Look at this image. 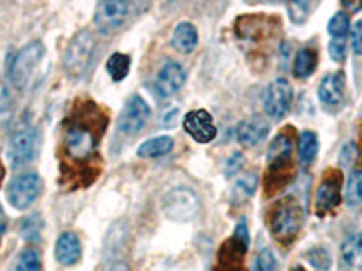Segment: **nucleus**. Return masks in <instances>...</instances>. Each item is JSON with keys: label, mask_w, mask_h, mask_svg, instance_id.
Masks as SVG:
<instances>
[{"label": "nucleus", "mask_w": 362, "mask_h": 271, "mask_svg": "<svg viewBox=\"0 0 362 271\" xmlns=\"http://www.w3.org/2000/svg\"><path fill=\"white\" fill-rule=\"evenodd\" d=\"M305 221V212L303 206L293 198L281 199L279 203L272 206L270 215H268V224H270L272 235L283 244L292 243L299 234L300 226Z\"/></svg>", "instance_id": "f257e3e1"}, {"label": "nucleus", "mask_w": 362, "mask_h": 271, "mask_svg": "<svg viewBox=\"0 0 362 271\" xmlns=\"http://www.w3.org/2000/svg\"><path fill=\"white\" fill-rule=\"evenodd\" d=\"M98 125L87 118L73 119L64 132V148L66 154L74 161H83L95 152L98 143Z\"/></svg>", "instance_id": "f03ea898"}, {"label": "nucleus", "mask_w": 362, "mask_h": 271, "mask_svg": "<svg viewBox=\"0 0 362 271\" xmlns=\"http://www.w3.org/2000/svg\"><path fill=\"white\" fill-rule=\"evenodd\" d=\"M45 54V47L40 40H33L25 44L8 66V78L9 83L17 90H24L29 85L33 73L40 66L42 58Z\"/></svg>", "instance_id": "7ed1b4c3"}, {"label": "nucleus", "mask_w": 362, "mask_h": 271, "mask_svg": "<svg viewBox=\"0 0 362 271\" xmlns=\"http://www.w3.org/2000/svg\"><path fill=\"white\" fill-rule=\"evenodd\" d=\"M96 53V40L89 31H78L64 51V69L73 78H82L93 64Z\"/></svg>", "instance_id": "20e7f679"}, {"label": "nucleus", "mask_w": 362, "mask_h": 271, "mask_svg": "<svg viewBox=\"0 0 362 271\" xmlns=\"http://www.w3.org/2000/svg\"><path fill=\"white\" fill-rule=\"evenodd\" d=\"M40 152V134L35 127H22L11 136L8 145V161L13 169L33 163Z\"/></svg>", "instance_id": "39448f33"}, {"label": "nucleus", "mask_w": 362, "mask_h": 271, "mask_svg": "<svg viewBox=\"0 0 362 271\" xmlns=\"http://www.w3.org/2000/svg\"><path fill=\"white\" fill-rule=\"evenodd\" d=\"M161 210L173 221H192L199 212V199L190 188H173L161 198Z\"/></svg>", "instance_id": "423d86ee"}, {"label": "nucleus", "mask_w": 362, "mask_h": 271, "mask_svg": "<svg viewBox=\"0 0 362 271\" xmlns=\"http://www.w3.org/2000/svg\"><path fill=\"white\" fill-rule=\"evenodd\" d=\"M132 9H134L132 2H125V0H103V2L96 6L93 22H95L96 29L102 35L115 33L116 29H119L125 24Z\"/></svg>", "instance_id": "0eeeda50"}, {"label": "nucleus", "mask_w": 362, "mask_h": 271, "mask_svg": "<svg viewBox=\"0 0 362 271\" xmlns=\"http://www.w3.org/2000/svg\"><path fill=\"white\" fill-rule=\"evenodd\" d=\"M42 179L38 174L25 172L13 177L8 185V201L15 210H25L38 199Z\"/></svg>", "instance_id": "6e6552de"}, {"label": "nucleus", "mask_w": 362, "mask_h": 271, "mask_svg": "<svg viewBox=\"0 0 362 271\" xmlns=\"http://www.w3.org/2000/svg\"><path fill=\"white\" fill-rule=\"evenodd\" d=\"M292 138L286 132H281L272 140L267 152L268 177H272V181H276L277 177H283L284 183L288 181L290 174L286 170L292 167Z\"/></svg>", "instance_id": "1a4fd4ad"}, {"label": "nucleus", "mask_w": 362, "mask_h": 271, "mask_svg": "<svg viewBox=\"0 0 362 271\" xmlns=\"http://www.w3.org/2000/svg\"><path fill=\"white\" fill-rule=\"evenodd\" d=\"M293 102V89L286 78H277L267 87L263 96L264 112L272 119H281L288 114Z\"/></svg>", "instance_id": "9d476101"}, {"label": "nucleus", "mask_w": 362, "mask_h": 271, "mask_svg": "<svg viewBox=\"0 0 362 271\" xmlns=\"http://www.w3.org/2000/svg\"><path fill=\"white\" fill-rule=\"evenodd\" d=\"M151 118V107L140 95H132L125 102L118 118V132L125 136H134L147 125Z\"/></svg>", "instance_id": "9b49d317"}, {"label": "nucleus", "mask_w": 362, "mask_h": 271, "mask_svg": "<svg viewBox=\"0 0 362 271\" xmlns=\"http://www.w3.org/2000/svg\"><path fill=\"white\" fill-rule=\"evenodd\" d=\"M341 188H342L341 172H339V170H328L315 193L317 214L325 215L341 205Z\"/></svg>", "instance_id": "f8f14e48"}, {"label": "nucleus", "mask_w": 362, "mask_h": 271, "mask_svg": "<svg viewBox=\"0 0 362 271\" xmlns=\"http://www.w3.org/2000/svg\"><path fill=\"white\" fill-rule=\"evenodd\" d=\"M187 74L185 69L181 67V64L177 62H165L163 67L160 69L156 76V82H154V89H156V95L160 98H170L176 92H180V89L185 85Z\"/></svg>", "instance_id": "ddd939ff"}, {"label": "nucleus", "mask_w": 362, "mask_h": 271, "mask_svg": "<svg viewBox=\"0 0 362 271\" xmlns=\"http://www.w3.org/2000/svg\"><path fill=\"white\" fill-rule=\"evenodd\" d=\"M183 128L198 143H210L216 138V134H218L214 121H212V116L206 111H203V109L187 112L185 118H183Z\"/></svg>", "instance_id": "4468645a"}, {"label": "nucleus", "mask_w": 362, "mask_h": 271, "mask_svg": "<svg viewBox=\"0 0 362 271\" xmlns=\"http://www.w3.org/2000/svg\"><path fill=\"white\" fill-rule=\"evenodd\" d=\"M319 100L325 103L326 107H339L344 102L346 95V76L342 71H335V73L326 74L325 78L319 83L317 89Z\"/></svg>", "instance_id": "2eb2a0df"}, {"label": "nucleus", "mask_w": 362, "mask_h": 271, "mask_svg": "<svg viewBox=\"0 0 362 271\" xmlns=\"http://www.w3.org/2000/svg\"><path fill=\"white\" fill-rule=\"evenodd\" d=\"M268 132H270V124L267 119L261 118V116H250L238 125L235 136L243 147H255V145L267 140Z\"/></svg>", "instance_id": "dca6fc26"}, {"label": "nucleus", "mask_w": 362, "mask_h": 271, "mask_svg": "<svg viewBox=\"0 0 362 271\" xmlns=\"http://www.w3.org/2000/svg\"><path fill=\"white\" fill-rule=\"evenodd\" d=\"M54 257L62 266H74L82 257V243L78 235L73 231H66L58 237L54 246Z\"/></svg>", "instance_id": "f3484780"}, {"label": "nucleus", "mask_w": 362, "mask_h": 271, "mask_svg": "<svg viewBox=\"0 0 362 271\" xmlns=\"http://www.w3.org/2000/svg\"><path fill=\"white\" fill-rule=\"evenodd\" d=\"M198 29L190 22H180L174 28L173 33V47L180 53H192L198 47Z\"/></svg>", "instance_id": "a211bd4d"}, {"label": "nucleus", "mask_w": 362, "mask_h": 271, "mask_svg": "<svg viewBox=\"0 0 362 271\" xmlns=\"http://www.w3.org/2000/svg\"><path fill=\"white\" fill-rule=\"evenodd\" d=\"M174 148V140L170 136H156V138H151V140L144 141V143L138 147L136 154L145 159H154V157H163L169 152H173Z\"/></svg>", "instance_id": "6ab92c4d"}, {"label": "nucleus", "mask_w": 362, "mask_h": 271, "mask_svg": "<svg viewBox=\"0 0 362 271\" xmlns=\"http://www.w3.org/2000/svg\"><path fill=\"white\" fill-rule=\"evenodd\" d=\"M317 67V53L310 47H303L299 49V53L296 54V60H293V74L297 78H308L312 76L313 71Z\"/></svg>", "instance_id": "aec40b11"}, {"label": "nucleus", "mask_w": 362, "mask_h": 271, "mask_svg": "<svg viewBox=\"0 0 362 271\" xmlns=\"http://www.w3.org/2000/svg\"><path fill=\"white\" fill-rule=\"evenodd\" d=\"M319 152V138L315 132L303 131L299 136V159L303 164H312Z\"/></svg>", "instance_id": "412c9836"}, {"label": "nucleus", "mask_w": 362, "mask_h": 271, "mask_svg": "<svg viewBox=\"0 0 362 271\" xmlns=\"http://www.w3.org/2000/svg\"><path fill=\"white\" fill-rule=\"evenodd\" d=\"M346 205L350 208H357L362 205V169L354 170L348 177L346 183V192H344Z\"/></svg>", "instance_id": "4be33fe9"}, {"label": "nucleus", "mask_w": 362, "mask_h": 271, "mask_svg": "<svg viewBox=\"0 0 362 271\" xmlns=\"http://www.w3.org/2000/svg\"><path fill=\"white\" fill-rule=\"evenodd\" d=\"M131 71V56L124 53H115L107 60V73L115 82H122L127 78Z\"/></svg>", "instance_id": "5701e85b"}, {"label": "nucleus", "mask_w": 362, "mask_h": 271, "mask_svg": "<svg viewBox=\"0 0 362 271\" xmlns=\"http://www.w3.org/2000/svg\"><path fill=\"white\" fill-rule=\"evenodd\" d=\"M255 186H257V177L254 174H245L232 186V198H234L235 203H243L245 199L254 195Z\"/></svg>", "instance_id": "b1692460"}, {"label": "nucleus", "mask_w": 362, "mask_h": 271, "mask_svg": "<svg viewBox=\"0 0 362 271\" xmlns=\"http://www.w3.org/2000/svg\"><path fill=\"white\" fill-rule=\"evenodd\" d=\"M15 271H42V255L37 248H24L18 253Z\"/></svg>", "instance_id": "393cba45"}, {"label": "nucleus", "mask_w": 362, "mask_h": 271, "mask_svg": "<svg viewBox=\"0 0 362 271\" xmlns=\"http://www.w3.org/2000/svg\"><path fill=\"white\" fill-rule=\"evenodd\" d=\"M362 253V234H354L346 239L341 246L342 260L346 266H354Z\"/></svg>", "instance_id": "a878e982"}, {"label": "nucleus", "mask_w": 362, "mask_h": 271, "mask_svg": "<svg viewBox=\"0 0 362 271\" xmlns=\"http://www.w3.org/2000/svg\"><path fill=\"white\" fill-rule=\"evenodd\" d=\"M350 31V17L348 13L337 11L328 22V33L332 35V40H344Z\"/></svg>", "instance_id": "bb28decb"}, {"label": "nucleus", "mask_w": 362, "mask_h": 271, "mask_svg": "<svg viewBox=\"0 0 362 271\" xmlns=\"http://www.w3.org/2000/svg\"><path fill=\"white\" fill-rule=\"evenodd\" d=\"M305 257L306 260L319 271H328L329 266H332V257H329L328 250H325V248L321 246L308 250Z\"/></svg>", "instance_id": "cd10ccee"}, {"label": "nucleus", "mask_w": 362, "mask_h": 271, "mask_svg": "<svg viewBox=\"0 0 362 271\" xmlns=\"http://www.w3.org/2000/svg\"><path fill=\"white\" fill-rule=\"evenodd\" d=\"M40 231H42V219L40 215H29L25 217L24 221L21 222V234L22 237L28 239V241H37L40 239Z\"/></svg>", "instance_id": "c85d7f7f"}, {"label": "nucleus", "mask_w": 362, "mask_h": 271, "mask_svg": "<svg viewBox=\"0 0 362 271\" xmlns=\"http://www.w3.org/2000/svg\"><path fill=\"white\" fill-rule=\"evenodd\" d=\"M252 271H276V257L270 248H263L252 260Z\"/></svg>", "instance_id": "c756f323"}, {"label": "nucleus", "mask_w": 362, "mask_h": 271, "mask_svg": "<svg viewBox=\"0 0 362 271\" xmlns=\"http://www.w3.org/2000/svg\"><path fill=\"white\" fill-rule=\"evenodd\" d=\"M286 9H288V15H290V20L293 24H303L306 20L310 13V4L308 2H288L286 4Z\"/></svg>", "instance_id": "7c9ffc66"}, {"label": "nucleus", "mask_w": 362, "mask_h": 271, "mask_svg": "<svg viewBox=\"0 0 362 271\" xmlns=\"http://www.w3.org/2000/svg\"><path fill=\"white\" fill-rule=\"evenodd\" d=\"M232 239H234L235 243L241 244L243 248H248L250 246V235H248V226H247V221H241L238 222V226H235L234 230V235H232Z\"/></svg>", "instance_id": "2f4dec72"}, {"label": "nucleus", "mask_w": 362, "mask_h": 271, "mask_svg": "<svg viewBox=\"0 0 362 271\" xmlns=\"http://www.w3.org/2000/svg\"><path fill=\"white\" fill-rule=\"evenodd\" d=\"M357 157H358V150L357 147H355V143H348L342 147L339 161H341V164H344V167H350V164H354L355 161H357Z\"/></svg>", "instance_id": "473e14b6"}, {"label": "nucleus", "mask_w": 362, "mask_h": 271, "mask_svg": "<svg viewBox=\"0 0 362 271\" xmlns=\"http://www.w3.org/2000/svg\"><path fill=\"white\" fill-rule=\"evenodd\" d=\"M329 56L335 62H344L346 58V42L344 40H332L328 45Z\"/></svg>", "instance_id": "72a5a7b5"}, {"label": "nucleus", "mask_w": 362, "mask_h": 271, "mask_svg": "<svg viewBox=\"0 0 362 271\" xmlns=\"http://www.w3.org/2000/svg\"><path fill=\"white\" fill-rule=\"evenodd\" d=\"M351 47L355 54H362V18L355 22L351 29Z\"/></svg>", "instance_id": "f704fd0d"}, {"label": "nucleus", "mask_w": 362, "mask_h": 271, "mask_svg": "<svg viewBox=\"0 0 362 271\" xmlns=\"http://www.w3.org/2000/svg\"><path fill=\"white\" fill-rule=\"evenodd\" d=\"M226 164H228V169H226V174H228V176H232V174H235L239 169H241V164H243V156L235 152L234 156L230 157V159L226 161Z\"/></svg>", "instance_id": "c9c22d12"}, {"label": "nucleus", "mask_w": 362, "mask_h": 271, "mask_svg": "<svg viewBox=\"0 0 362 271\" xmlns=\"http://www.w3.org/2000/svg\"><path fill=\"white\" fill-rule=\"evenodd\" d=\"M176 116H177V109H173L170 112H165L163 119H161L165 127H174V125H176Z\"/></svg>", "instance_id": "e433bc0d"}, {"label": "nucleus", "mask_w": 362, "mask_h": 271, "mask_svg": "<svg viewBox=\"0 0 362 271\" xmlns=\"http://www.w3.org/2000/svg\"><path fill=\"white\" fill-rule=\"evenodd\" d=\"M4 234H6V214H4V210L0 208V241H2Z\"/></svg>", "instance_id": "4c0bfd02"}, {"label": "nucleus", "mask_w": 362, "mask_h": 271, "mask_svg": "<svg viewBox=\"0 0 362 271\" xmlns=\"http://www.w3.org/2000/svg\"><path fill=\"white\" fill-rule=\"evenodd\" d=\"M109 271H129V266L125 263H115L109 267Z\"/></svg>", "instance_id": "58836bf2"}, {"label": "nucleus", "mask_w": 362, "mask_h": 271, "mask_svg": "<svg viewBox=\"0 0 362 271\" xmlns=\"http://www.w3.org/2000/svg\"><path fill=\"white\" fill-rule=\"evenodd\" d=\"M225 271H243L241 267H230V266H226Z\"/></svg>", "instance_id": "ea45409f"}, {"label": "nucleus", "mask_w": 362, "mask_h": 271, "mask_svg": "<svg viewBox=\"0 0 362 271\" xmlns=\"http://www.w3.org/2000/svg\"><path fill=\"white\" fill-rule=\"evenodd\" d=\"M2 177H4V169L0 167V183H2Z\"/></svg>", "instance_id": "a19ab883"}, {"label": "nucleus", "mask_w": 362, "mask_h": 271, "mask_svg": "<svg viewBox=\"0 0 362 271\" xmlns=\"http://www.w3.org/2000/svg\"><path fill=\"white\" fill-rule=\"evenodd\" d=\"M292 271H305V270H303V267H293Z\"/></svg>", "instance_id": "79ce46f5"}]
</instances>
